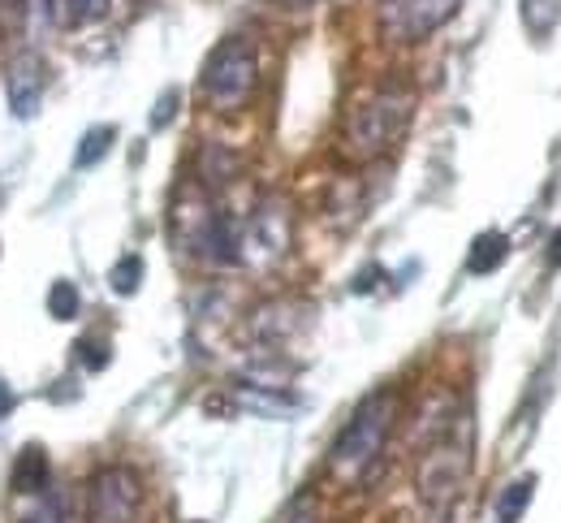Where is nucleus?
Here are the masks:
<instances>
[{
	"instance_id": "4",
	"label": "nucleus",
	"mask_w": 561,
	"mask_h": 523,
	"mask_svg": "<svg viewBox=\"0 0 561 523\" xmlns=\"http://www.w3.org/2000/svg\"><path fill=\"white\" fill-rule=\"evenodd\" d=\"M260 87V53L247 35H229L208 53L199 70V95L211 113H238Z\"/></svg>"
},
{
	"instance_id": "8",
	"label": "nucleus",
	"mask_w": 561,
	"mask_h": 523,
	"mask_svg": "<svg viewBox=\"0 0 561 523\" xmlns=\"http://www.w3.org/2000/svg\"><path fill=\"white\" fill-rule=\"evenodd\" d=\"M44 91H48V66L39 53H13L9 66H4V95H9V113L18 122H31L44 104Z\"/></svg>"
},
{
	"instance_id": "22",
	"label": "nucleus",
	"mask_w": 561,
	"mask_h": 523,
	"mask_svg": "<svg viewBox=\"0 0 561 523\" xmlns=\"http://www.w3.org/2000/svg\"><path fill=\"white\" fill-rule=\"evenodd\" d=\"M173 113H178V91L169 87V91L156 100V113H151V130H164V126L173 122Z\"/></svg>"
},
{
	"instance_id": "21",
	"label": "nucleus",
	"mask_w": 561,
	"mask_h": 523,
	"mask_svg": "<svg viewBox=\"0 0 561 523\" xmlns=\"http://www.w3.org/2000/svg\"><path fill=\"white\" fill-rule=\"evenodd\" d=\"M277 523H320V511H316V498L311 493H298L285 511H280Z\"/></svg>"
},
{
	"instance_id": "2",
	"label": "nucleus",
	"mask_w": 561,
	"mask_h": 523,
	"mask_svg": "<svg viewBox=\"0 0 561 523\" xmlns=\"http://www.w3.org/2000/svg\"><path fill=\"white\" fill-rule=\"evenodd\" d=\"M169 229H173V242L195 260H208V264H238L242 260V225L229 213H220L204 186L178 191Z\"/></svg>"
},
{
	"instance_id": "16",
	"label": "nucleus",
	"mask_w": 561,
	"mask_h": 523,
	"mask_svg": "<svg viewBox=\"0 0 561 523\" xmlns=\"http://www.w3.org/2000/svg\"><path fill=\"white\" fill-rule=\"evenodd\" d=\"M523 22L531 35H549L561 22V0H523Z\"/></svg>"
},
{
	"instance_id": "25",
	"label": "nucleus",
	"mask_w": 561,
	"mask_h": 523,
	"mask_svg": "<svg viewBox=\"0 0 561 523\" xmlns=\"http://www.w3.org/2000/svg\"><path fill=\"white\" fill-rule=\"evenodd\" d=\"M294 4H311V0H294Z\"/></svg>"
},
{
	"instance_id": "15",
	"label": "nucleus",
	"mask_w": 561,
	"mask_h": 523,
	"mask_svg": "<svg viewBox=\"0 0 561 523\" xmlns=\"http://www.w3.org/2000/svg\"><path fill=\"white\" fill-rule=\"evenodd\" d=\"M139 282H142V255H122V260L108 269V291L122 295V299L139 295Z\"/></svg>"
},
{
	"instance_id": "5",
	"label": "nucleus",
	"mask_w": 561,
	"mask_h": 523,
	"mask_svg": "<svg viewBox=\"0 0 561 523\" xmlns=\"http://www.w3.org/2000/svg\"><path fill=\"white\" fill-rule=\"evenodd\" d=\"M142 485L122 463H108L87 485V523H139Z\"/></svg>"
},
{
	"instance_id": "6",
	"label": "nucleus",
	"mask_w": 561,
	"mask_h": 523,
	"mask_svg": "<svg viewBox=\"0 0 561 523\" xmlns=\"http://www.w3.org/2000/svg\"><path fill=\"white\" fill-rule=\"evenodd\" d=\"M462 0H380V35L389 44H423L436 35Z\"/></svg>"
},
{
	"instance_id": "12",
	"label": "nucleus",
	"mask_w": 561,
	"mask_h": 523,
	"mask_svg": "<svg viewBox=\"0 0 561 523\" xmlns=\"http://www.w3.org/2000/svg\"><path fill=\"white\" fill-rule=\"evenodd\" d=\"M531 498H536V476H518L514 485H505L496 498V523H518Z\"/></svg>"
},
{
	"instance_id": "3",
	"label": "nucleus",
	"mask_w": 561,
	"mask_h": 523,
	"mask_svg": "<svg viewBox=\"0 0 561 523\" xmlns=\"http://www.w3.org/2000/svg\"><path fill=\"white\" fill-rule=\"evenodd\" d=\"M393 416H398V394H393V389L367 394V398L354 407L346 429L337 433L333 450H329V471L342 476V480H358V476L376 463V454L385 450V442H389Z\"/></svg>"
},
{
	"instance_id": "11",
	"label": "nucleus",
	"mask_w": 561,
	"mask_h": 523,
	"mask_svg": "<svg viewBox=\"0 0 561 523\" xmlns=\"http://www.w3.org/2000/svg\"><path fill=\"white\" fill-rule=\"evenodd\" d=\"M505 255H510V238L489 229V234H480V238L471 242V251H467V273L489 277V273H496V269L505 264Z\"/></svg>"
},
{
	"instance_id": "17",
	"label": "nucleus",
	"mask_w": 561,
	"mask_h": 523,
	"mask_svg": "<svg viewBox=\"0 0 561 523\" xmlns=\"http://www.w3.org/2000/svg\"><path fill=\"white\" fill-rule=\"evenodd\" d=\"M78 311H82L78 286H73V282H53V286H48V316H53V320H73Z\"/></svg>"
},
{
	"instance_id": "20",
	"label": "nucleus",
	"mask_w": 561,
	"mask_h": 523,
	"mask_svg": "<svg viewBox=\"0 0 561 523\" xmlns=\"http://www.w3.org/2000/svg\"><path fill=\"white\" fill-rule=\"evenodd\" d=\"M26 13H31V31L44 35V31H53L61 22V0H26Z\"/></svg>"
},
{
	"instance_id": "9",
	"label": "nucleus",
	"mask_w": 561,
	"mask_h": 523,
	"mask_svg": "<svg viewBox=\"0 0 561 523\" xmlns=\"http://www.w3.org/2000/svg\"><path fill=\"white\" fill-rule=\"evenodd\" d=\"M9 489L22 498H44L53 489V458L44 446H26L9 467Z\"/></svg>"
},
{
	"instance_id": "10",
	"label": "nucleus",
	"mask_w": 561,
	"mask_h": 523,
	"mask_svg": "<svg viewBox=\"0 0 561 523\" xmlns=\"http://www.w3.org/2000/svg\"><path fill=\"white\" fill-rule=\"evenodd\" d=\"M238 169H242V156L233 148H225V144H204V151H199V186H204V191L229 186V182L238 178Z\"/></svg>"
},
{
	"instance_id": "23",
	"label": "nucleus",
	"mask_w": 561,
	"mask_h": 523,
	"mask_svg": "<svg viewBox=\"0 0 561 523\" xmlns=\"http://www.w3.org/2000/svg\"><path fill=\"white\" fill-rule=\"evenodd\" d=\"M9 411H13V389H9L4 380H0V420H4Z\"/></svg>"
},
{
	"instance_id": "24",
	"label": "nucleus",
	"mask_w": 561,
	"mask_h": 523,
	"mask_svg": "<svg viewBox=\"0 0 561 523\" xmlns=\"http://www.w3.org/2000/svg\"><path fill=\"white\" fill-rule=\"evenodd\" d=\"M553 264H561V234H558V251H553Z\"/></svg>"
},
{
	"instance_id": "14",
	"label": "nucleus",
	"mask_w": 561,
	"mask_h": 523,
	"mask_svg": "<svg viewBox=\"0 0 561 523\" xmlns=\"http://www.w3.org/2000/svg\"><path fill=\"white\" fill-rule=\"evenodd\" d=\"M18 523H73L70 498L48 489V493H44V498H39V502H35V507H31V511H26Z\"/></svg>"
},
{
	"instance_id": "1",
	"label": "nucleus",
	"mask_w": 561,
	"mask_h": 523,
	"mask_svg": "<svg viewBox=\"0 0 561 523\" xmlns=\"http://www.w3.org/2000/svg\"><path fill=\"white\" fill-rule=\"evenodd\" d=\"M411 117H415V91L407 82L389 78L346 113L342 144H346L354 160H376V156H385V151H393L402 144Z\"/></svg>"
},
{
	"instance_id": "13",
	"label": "nucleus",
	"mask_w": 561,
	"mask_h": 523,
	"mask_svg": "<svg viewBox=\"0 0 561 523\" xmlns=\"http://www.w3.org/2000/svg\"><path fill=\"white\" fill-rule=\"evenodd\" d=\"M117 144V126H91L82 139H78V151H73V169H91L100 164Z\"/></svg>"
},
{
	"instance_id": "7",
	"label": "nucleus",
	"mask_w": 561,
	"mask_h": 523,
	"mask_svg": "<svg viewBox=\"0 0 561 523\" xmlns=\"http://www.w3.org/2000/svg\"><path fill=\"white\" fill-rule=\"evenodd\" d=\"M289 234H294V217H289V204L280 195H264L251 217L242 221V260H255V264H273L289 251Z\"/></svg>"
},
{
	"instance_id": "18",
	"label": "nucleus",
	"mask_w": 561,
	"mask_h": 523,
	"mask_svg": "<svg viewBox=\"0 0 561 523\" xmlns=\"http://www.w3.org/2000/svg\"><path fill=\"white\" fill-rule=\"evenodd\" d=\"M108 4L113 0H61V22L66 26H91V22H100L104 13H108Z\"/></svg>"
},
{
	"instance_id": "19",
	"label": "nucleus",
	"mask_w": 561,
	"mask_h": 523,
	"mask_svg": "<svg viewBox=\"0 0 561 523\" xmlns=\"http://www.w3.org/2000/svg\"><path fill=\"white\" fill-rule=\"evenodd\" d=\"M78 364L82 368H91V373H100V368H108V360H113V351H108V342L104 338H78Z\"/></svg>"
}]
</instances>
